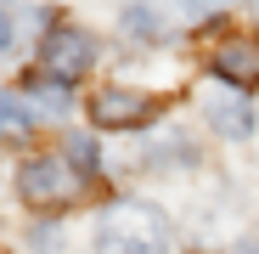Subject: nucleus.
<instances>
[{
    "mask_svg": "<svg viewBox=\"0 0 259 254\" xmlns=\"http://www.w3.org/2000/svg\"><path fill=\"white\" fill-rule=\"evenodd\" d=\"M96 243H102V254H169V221H163V209H152L141 198H118L102 209Z\"/></svg>",
    "mask_w": 259,
    "mask_h": 254,
    "instance_id": "obj_1",
    "label": "nucleus"
},
{
    "mask_svg": "<svg viewBox=\"0 0 259 254\" xmlns=\"http://www.w3.org/2000/svg\"><path fill=\"white\" fill-rule=\"evenodd\" d=\"M208 124H214L220 136H231V141H248V130H253L248 96H237V91H226V96H208Z\"/></svg>",
    "mask_w": 259,
    "mask_h": 254,
    "instance_id": "obj_6",
    "label": "nucleus"
},
{
    "mask_svg": "<svg viewBox=\"0 0 259 254\" xmlns=\"http://www.w3.org/2000/svg\"><path fill=\"white\" fill-rule=\"evenodd\" d=\"M68 164L79 169V175H91V169H96V141L91 136H73L68 141Z\"/></svg>",
    "mask_w": 259,
    "mask_h": 254,
    "instance_id": "obj_9",
    "label": "nucleus"
},
{
    "mask_svg": "<svg viewBox=\"0 0 259 254\" xmlns=\"http://www.w3.org/2000/svg\"><path fill=\"white\" fill-rule=\"evenodd\" d=\"M79 187H84V175L68 164V153H39V158H28L17 169V192L34 209H62V203L79 198Z\"/></svg>",
    "mask_w": 259,
    "mask_h": 254,
    "instance_id": "obj_2",
    "label": "nucleus"
},
{
    "mask_svg": "<svg viewBox=\"0 0 259 254\" xmlns=\"http://www.w3.org/2000/svg\"><path fill=\"white\" fill-rule=\"evenodd\" d=\"M34 136V107L12 91H0V147H23Z\"/></svg>",
    "mask_w": 259,
    "mask_h": 254,
    "instance_id": "obj_8",
    "label": "nucleus"
},
{
    "mask_svg": "<svg viewBox=\"0 0 259 254\" xmlns=\"http://www.w3.org/2000/svg\"><path fill=\"white\" fill-rule=\"evenodd\" d=\"M91 62H96V40L84 28H73V23H57L46 40H39V74H51L62 85H73Z\"/></svg>",
    "mask_w": 259,
    "mask_h": 254,
    "instance_id": "obj_3",
    "label": "nucleus"
},
{
    "mask_svg": "<svg viewBox=\"0 0 259 254\" xmlns=\"http://www.w3.org/2000/svg\"><path fill=\"white\" fill-rule=\"evenodd\" d=\"M152 113H158V102L147 96V91H96L91 96V119L102 124V130H141V124H152Z\"/></svg>",
    "mask_w": 259,
    "mask_h": 254,
    "instance_id": "obj_4",
    "label": "nucleus"
},
{
    "mask_svg": "<svg viewBox=\"0 0 259 254\" xmlns=\"http://www.w3.org/2000/svg\"><path fill=\"white\" fill-rule=\"evenodd\" d=\"M23 91H28V107H34V119H62V113L73 107L68 85H62V79H51V74H28V79H23Z\"/></svg>",
    "mask_w": 259,
    "mask_h": 254,
    "instance_id": "obj_7",
    "label": "nucleus"
},
{
    "mask_svg": "<svg viewBox=\"0 0 259 254\" xmlns=\"http://www.w3.org/2000/svg\"><path fill=\"white\" fill-rule=\"evenodd\" d=\"M242 254H259V237H248V243H242Z\"/></svg>",
    "mask_w": 259,
    "mask_h": 254,
    "instance_id": "obj_11",
    "label": "nucleus"
},
{
    "mask_svg": "<svg viewBox=\"0 0 259 254\" xmlns=\"http://www.w3.org/2000/svg\"><path fill=\"white\" fill-rule=\"evenodd\" d=\"M6 46H12V17L0 12V51H6Z\"/></svg>",
    "mask_w": 259,
    "mask_h": 254,
    "instance_id": "obj_10",
    "label": "nucleus"
},
{
    "mask_svg": "<svg viewBox=\"0 0 259 254\" xmlns=\"http://www.w3.org/2000/svg\"><path fill=\"white\" fill-rule=\"evenodd\" d=\"M208 68H214V79H226L231 91L259 85V40H226V46H214Z\"/></svg>",
    "mask_w": 259,
    "mask_h": 254,
    "instance_id": "obj_5",
    "label": "nucleus"
}]
</instances>
